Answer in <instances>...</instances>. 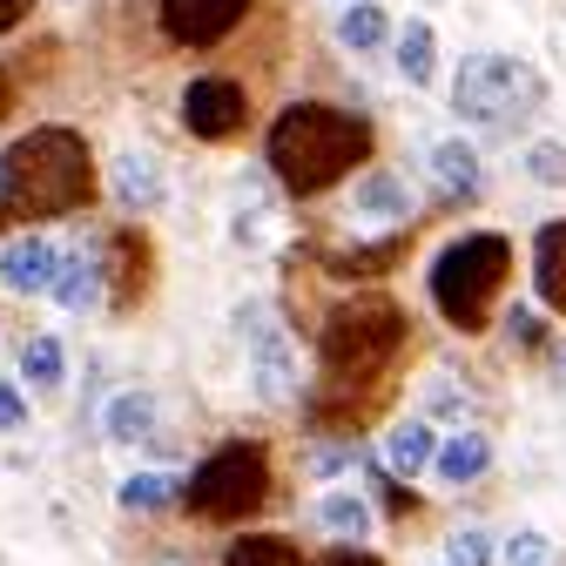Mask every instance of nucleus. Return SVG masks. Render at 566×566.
<instances>
[{"mask_svg":"<svg viewBox=\"0 0 566 566\" xmlns=\"http://www.w3.org/2000/svg\"><path fill=\"white\" fill-rule=\"evenodd\" d=\"M243 122H250L243 82H230V75H202V82L182 88V128H189L196 142H230Z\"/></svg>","mask_w":566,"mask_h":566,"instance_id":"6e6552de","label":"nucleus"},{"mask_svg":"<svg viewBox=\"0 0 566 566\" xmlns=\"http://www.w3.org/2000/svg\"><path fill=\"white\" fill-rule=\"evenodd\" d=\"M317 526L331 539H365L371 533V506L358 500V492H324V500H317Z\"/></svg>","mask_w":566,"mask_h":566,"instance_id":"a211bd4d","label":"nucleus"},{"mask_svg":"<svg viewBox=\"0 0 566 566\" xmlns=\"http://www.w3.org/2000/svg\"><path fill=\"white\" fill-rule=\"evenodd\" d=\"M432 67H439L432 28H424V21H405V34H398V75H405L411 88H424V82H432Z\"/></svg>","mask_w":566,"mask_h":566,"instance_id":"aec40b11","label":"nucleus"},{"mask_svg":"<svg viewBox=\"0 0 566 566\" xmlns=\"http://www.w3.org/2000/svg\"><path fill=\"white\" fill-rule=\"evenodd\" d=\"M324 566H385V559H371V553H350V546H344V553H331Z\"/></svg>","mask_w":566,"mask_h":566,"instance_id":"473e14b6","label":"nucleus"},{"mask_svg":"<svg viewBox=\"0 0 566 566\" xmlns=\"http://www.w3.org/2000/svg\"><path fill=\"white\" fill-rule=\"evenodd\" d=\"M452 108L472 128L513 135V128H526L546 108V82H539V67L520 61V54H465L459 82H452Z\"/></svg>","mask_w":566,"mask_h":566,"instance_id":"39448f33","label":"nucleus"},{"mask_svg":"<svg viewBox=\"0 0 566 566\" xmlns=\"http://www.w3.org/2000/svg\"><path fill=\"white\" fill-rule=\"evenodd\" d=\"M492 465V439L485 432H452L446 446H432V472L446 479V485H465V479H479Z\"/></svg>","mask_w":566,"mask_h":566,"instance_id":"4468645a","label":"nucleus"},{"mask_svg":"<svg viewBox=\"0 0 566 566\" xmlns=\"http://www.w3.org/2000/svg\"><path fill=\"white\" fill-rule=\"evenodd\" d=\"M506 331H513V344H526V350H533V344L546 337V324H539V311H526V304H513V311H506Z\"/></svg>","mask_w":566,"mask_h":566,"instance_id":"c756f323","label":"nucleus"},{"mask_svg":"<svg viewBox=\"0 0 566 566\" xmlns=\"http://www.w3.org/2000/svg\"><path fill=\"white\" fill-rule=\"evenodd\" d=\"M115 196H122V209H156L163 202V169H156V156H142V149H128V156H115Z\"/></svg>","mask_w":566,"mask_h":566,"instance_id":"2eb2a0df","label":"nucleus"},{"mask_svg":"<svg viewBox=\"0 0 566 566\" xmlns=\"http://www.w3.org/2000/svg\"><path fill=\"white\" fill-rule=\"evenodd\" d=\"M149 432H156V398H149V391H122V398L108 405V439L135 446V439H149Z\"/></svg>","mask_w":566,"mask_h":566,"instance_id":"4be33fe9","label":"nucleus"},{"mask_svg":"<svg viewBox=\"0 0 566 566\" xmlns=\"http://www.w3.org/2000/svg\"><path fill=\"white\" fill-rule=\"evenodd\" d=\"M48 291L61 311H95L102 304V263L95 256H54V276H48Z\"/></svg>","mask_w":566,"mask_h":566,"instance_id":"ddd939ff","label":"nucleus"},{"mask_svg":"<svg viewBox=\"0 0 566 566\" xmlns=\"http://www.w3.org/2000/svg\"><path fill=\"white\" fill-rule=\"evenodd\" d=\"M28 424V405H21V391L14 385H0V432H21Z\"/></svg>","mask_w":566,"mask_h":566,"instance_id":"7c9ffc66","label":"nucleus"},{"mask_svg":"<svg viewBox=\"0 0 566 566\" xmlns=\"http://www.w3.org/2000/svg\"><path fill=\"white\" fill-rule=\"evenodd\" d=\"M405 311L391 297H350L324 317L317 331V358H324V385H378L391 371V358L405 350Z\"/></svg>","mask_w":566,"mask_h":566,"instance_id":"7ed1b4c3","label":"nucleus"},{"mask_svg":"<svg viewBox=\"0 0 566 566\" xmlns=\"http://www.w3.org/2000/svg\"><path fill=\"white\" fill-rule=\"evenodd\" d=\"M506 559H513V566H553V539L526 526V533H513V539H506Z\"/></svg>","mask_w":566,"mask_h":566,"instance_id":"cd10ccee","label":"nucleus"},{"mask_svg":"<svg viewBox=\"0 0 566 566\" xmlns=\"http://www.w3.org/2000/svg\"><path fill=\"white\" fill-rule=\"evenodd\" d=\"M176 500H182L196 520H217V526L250 520V513L270 500V465H263L256 446H223V452H209V459L189 472V485H176Z\"/></svg>","mask_w":566,"mask_h":566,"instance_id":"423d86ee","label":"nucleus"},{"mask_svg":"<svg viewBox=\"0 0 566 566\" xmlns=\"http://www.w3.org/2000/svg\"><path fill=\"white\" fill-rule=\"evenodd\" d=\"M263 163L291 196H324L358 163H371V122L350 108H331V102H291L270 122Z\"/></svg>","mask_w":566,"mask_h":566,"instance_id":"f03ea898","label":"nucleus"},{"mask_svg":"<svg viewBox=\"0 0 566 566\" xmlns=\"http://www.w3.org/2000/svg\"><path fill=\"white\" fill-rule=\"evenodd\" d=\"M533 291L553 317H566V223H546L533 237Z\"/></svg>","mask_w":566,"mask_h":566,"instance_id":"f8f14e48","label":"nucleus"},{"mask_svg":"<svg viewBox=\"0 0 566 566\" xmlns=\"http://www.w3.org/2000/svg\"><path fill=\"white\" fill-rule=\"evenodd\" d=\"M169 500H176V479H163V472H128L122 479V506L128 513H156Z\"/></svg>","mask_w":566,"mask_h":566,"instance_id":"b1692460","label":"nucleus"},{"mask_svg":"<svg viewBox=\"0 0 566 566\" xmlns=\"http://www.w3.org/2000/svg\"><path fill=\"white\" fill-rule=\"evenodd\" d=\"M21 371H28L34 385H61V344H54V337H34L28 358H21Z\"/></svg>","mask_w":566,"mask_h":566,"instance_id":"a878e982","label":"nucleus"},{"mask_svg":"<svg viewBox=\"0 0 566 566\" xmlns=\"http://www.w3.org/2000/svg\"><path fill=\"white\" fill-rule=\"evenodd\" d=\"M54 256H61V250H54L48 237L28 230V237H14L8 250H0V283H8L14 297H41L48 276H54Z\"/></svg>","mask_w":566,"mask_h":566,"instance_id":"9d476101","label":"nucleus"},{"mask_svg":"<svg viewBox=\"0 0 566 566\" xmlns=\"http://www.w3.org/2000/svg\"><path fill=\"white\" fill-rule=\"evenodd\" d=\"M95 202V156L75 128H28L0 156V230H34Z\"/></svg>","mask_w":566,"mask_h":566,"instance_id":"f257e3e1","label":"nucleus"},{"mask_svg":"<svg viewBox=\"0 0 566 566\" xmlns=\"http://www.w3.org/2000/svg\"><path fill=\"white\" fill-rule=\"evenodd\" d=\"M223 566H304V553L283 533H243V539H230Z\"/></svg>","mask_w":566,"mask_h":566,"instance_id":"6ab92c4d","label":"nucleus"},{"mask_svg":"<svg viewBox=\"0 0 566 566\" xmlns=\"http://www.w3.org/2000/svg\"><path fill=\"white\" fill-rule=\"evenodd\" d=\"M337 41L344 48H385L391 41V21H385V8H378V0H350V8H344V21H337Z\"/></svg>","mask_w":566,"mask_h":566,"instance_id":"412c9836","label":"nucleus"},{"mask_svg":"<svg viewBox=\"0 0 566 566\" xmlns=\"http://www.w3.org/2000/svg\"><path fill=\"white\" fill-rule=\"evenodd\" d=\"M237 324H243V344H250V378H256V391L270 405H291L297 398V344L283 337L276 311L270 304H243Z\"/></svg>","mask_w":566,"mask_h":566,"instance_id":"0eeeda50","label":"nucleus"},{"mask_svg":"<svg viewBox=\"0 0 566 566\" xmlns=\"http://www.w3.org/2000/svg\"><path fill=\"white\" fill-rule=\"evenodd\" d=\"M108 276H115V311H135L142 291H149V237L142 230H115L108 237Z\"/></svg>","mask_w":566,"mask_h":566,"instance_id":"9b49d317","label":"nucleus"},{"mask_svg":"<svg viewBox=\"0 0 566 566\" xmlns=\"http://www.w3.org/2000/svg\"><path fill=\"white\" fill-rule=\"evenodd\" d=\"M424 405H432L439 418H472V391H459V385H432Z\"/></svg>","mask_w":566,"mask_h":566,"instance_id":"c85d7f7f","label":"nucleus"},{"mask_svg":"<svg viewBox=\"0 0 566 566\" xmlns=\"http://www.w3.org/2000/svg\"><path fill=\"white\" fill-rule=\"evenodd\" d=\"M432 176H439L452 196H472V189H479V156H472V142H439V149H432Z\"/></svg>","mask_w":566,"mask_h":566,"instance_id":"5701e85b","label":"nucleus"},{"mask_svg":"<svg viewBox=\"0 0 566 566\" xmlns=\"http://www.w3.org/2000/svg\"><path fill=\"white\" fill-rule=\"evenodd\" d=\"M492 559H500V546H492V533H479V526L446 539V566H492Z\"/></svg>","mask_w":566,"mask_h":566,"instance_id":"393cba45","label":"nucleus"},{"mask_svg":"<svg viewBox=\"0 0 566 566\" xmlns=\"http://www.w3.org/2000/svg\"><path fill=\"white\" fill-rule=\"evenodd\" d=\"M358 217H371V223H405V217H411V189H405V176L371 169V176L358 182Z\"/></svg>","mask_w":566,"mask_h":566,"instance_id":"f3484780","label":"nucleus"},{"mask_svg":"<svg viewBox=\"0 0 566 566\" xmlns=\"http://www.w3.org/2000/svg\"><path fill=\"white\" fill-rule=\"evenodd\" d=\"M526 169H533V182L559 189V182H566V149H559V142H533V149H526Z\"/></svg>","mask_w":566,"mask_h":566,"instance_id":"bb28decb","label":"nucleus"},{"mask_svg":"<svg viewBox=\"0 0 566 566\" xmlns=\"http://www.w3.org/2000/svg\"><path fill=\"white\" fill-rule=\"evenodd\" d=\"M506 276H513V243L506 237H492V230L459 237L432 256V304L446 311L452 331L472 337V331L492 324V297L506 291Z\"/></svg>","mask_w":566,"mask_h":566,"instance_id":"20e7f679","label":"nucleus"},{"mask_svg":"<svg viewBox=\"0 0 566 566\" xmlns=\"http://www.w3.org/2000/svg\"><path fill=\"white\" fill-rule=\"evenodd\" d=\"M385 465H391L398 479H411V472L432 465V418H405V424H391V432H385Z\"/></svg>","mask_w":566,"mask_h":566,"instance_id":"dca6fc26","label":"nucleus"},{"mask_svg":"<svg viewBox=\"0 0 566 566\" xmlns=\"http://www.w3.org/2000/svg\"><path fill=\"white\" fill-rule=\"evenodd\" d=\"M250 0H163V34L176 48H217L243 28Z\"/></svg>","mask_w":566,"mask_h":566,"instance_id":"1a4fd4ad","label":"nucleus"},{"mask_svg":"<svg viewBox=\"0 0 566 566\" xmlns=\"http://www.w3.org/2000/svg\"><path fill=\"white\" fill-rule=\"evenodd\" d=\"M8 108H14V82H8V67H0V122H8Z\"/></svg>","mask_w":566,"mask_h":566,"instance_id":"72a5a7b5","label":"nucleus"},{"mask_svg":"<svg viewBox=\"0 0 566 566\" xmlns=\"http://www.w3.org/2000/svg\"><path fill=\"white\" fill-rule=\"evenodd\" d=\"M28 8H34V0H0V34H14L28 21Z\"/></svg>","mask_w":566,"mask_h":566,"instance_id":"2f4dec72","label":"nucleus"}]
</instances>
